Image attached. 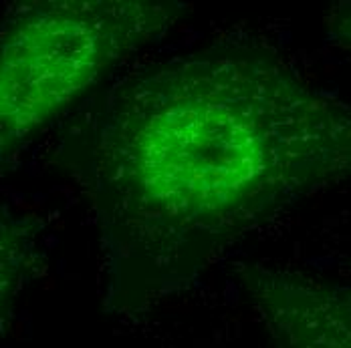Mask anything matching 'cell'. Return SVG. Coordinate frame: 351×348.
<instances>
[{
  "instance_id": "1",
  "label": "cell",
  "mask_w": 351,
  "mask_h": 348,
  "mask_svg": "<svg viewBox=\"0 0 351 348\" xmlns=\"http://www.w3.org/2000/svg\"><path fill=\"white\" fill-rule=\"evenodd\" d=\"M101 155L125 215L170 236L218 232L351 175V109L267 61L188 59L121 93Z\"/></svg>"
},
{
  "instance_id": "3",
  "label": "cell",
  "mask_w": 351,
  "mask_h": 348,
  "mask_svg": "<svg viewBox=\"0 0 351 348\" xmlns=\"http://www.w3.org/2000/svg\"><path fill=\"white\" fill-rule=\"evenodd\" d=\"M277 348H351V290L269 284L256 298Z\"/></svg>"
},
{
  "instance_id": "2",
  "label": "cell",
  "mask_w": 351,
  "mask_h": 348,
  "mask_svg": "<svg viewBox=\"0 0 351 348\" xmlns=\"http://www.w3.org/2000/svg\"><path fill=\"white\" fill-rule=\"evenodd\" d=\"M166 18L168 8L143 2H51L19 14L2 36V147L49 123Z\"/></svg>"
}]
</instances>
